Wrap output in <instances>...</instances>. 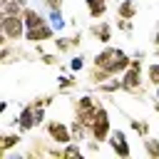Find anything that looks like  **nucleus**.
Masks as SVG:
<instances>
[{"mask_svg":"<svg viewBox=\"0 0 159 159\" xmlns=\"http://www.w3.org/2000/svg\"><path fill=\"white\" fill-rule=\"evenodd\" d=\"M92 65L107 70L112 77H119L129 65H132V55H127L122 47H112V45H104L94 57H92Z\"/></svg>","mask_w":159,"mask_h":159,"instance_id":"obj_1","label":"nucleus"},{"mask_svg":"<svg viewBox=\"0 0 159 159\" xmlns=\"http://www.w3.org/2000/svg\"><path fill=\"white\" fill-rule=\"evenodd\" d=\"M142 67H144V57H132V65L119 75V77H122V92H129V94H144Z\"/></svg>","mask_w":159,"mask_h":159,"instance_id":"obj_2","label":"nucleus"},{"mask_svg":"<svg viewBox=\"0 0 159 159\" xmlns=\"http://www.w3.org/2000/svg\"><path fill=\"white\" fill-rule=\"evenodd\" d=\"M27 25L22 20V15H0V35L7 42H20L25 40Z\"/></svg>","mask_w":159,"mask_h":159,"instance_id":"obj_3","label":"nucleus"},{"mask_svg":"<svg viewBox=\"0 0 159 159\" xmlns=\"http://www.w3.org/2000/svg\"><path fill=\"white\" fill-rule=\"evenodd\" d=\"M45 134H47V139L50 142H55V144H67V142H75L72 139V129H70V124H65L62 119H47L45 122Z\"/></svg>","mask_w":159,"mask_h":159,"instance_id":"obj_4","label":"nucleus"},{"mask_svg":"<svg viewBox=\"0 0 159 159\" xmlns=\"http://www.w3.org/2000/svg\"><path fill=\"white\" fill-rule=\"evenodd\" d=\"M89 134H92V139H97V142H107V139H109V134H112V119H109V109H107L104 104L99 107L97 119H94L92 127H89Z\"/></svg>","mask_w":159,"mask_h":159,"instance_id":"obj_5","label":"nucleus"},{"mask_svg":"<svg viewBox=\"0 0 159 159\" xmlns=\"http://www.w3.org/2000/svg\"><path fill=\"white\" fill-rule=\"evenodd\" d=\"M12 124H15L22 134H25V132H32L35 127H40V124H37V109H35V104L27 102V104L17 112V117L12 119Z\"/></svg>","mask_w":159,"mask_h":159,"instance_id":"obj_6","label":"nucleus"},{"mask_svg":"<svg viewBox=\"0 0 159 159\" xmlns=\"http://www.w3.org/2000/svg\"><path fill=\"white\" fill-rule=\"evenodd\" d=\"M107 144H109V149H112V154H114V157H119V159H129V157H132L129 139H127V134H124L122 129H112V134H109Z\"/></svg>","mask_w":159,"mask_h":159,"instance_id":"obj_7","label":"nucleus"},{"mask_svg":"<svg viewBox=\"0 0 159 159\" xmlns=\"http://www.w3.org/2000/svg\"><path fill=\"white\" fill-rule=\"evenodd\" d=\"M55 27L50 25V20L47 22H42V25H37V27H30L27 32H25V42H30V45H40V42H47V40H55Z\"/></svg>","mask_w":159,"mask_h":159,"instance_id":"obj_8","label":"nucleus"},{"mask_svg":"<svg viewBox=\"0 0 159 159\" xmlns=\"http://www.w3.org/2000/svg\"><path fill=\"white\" fill-rule=\"evenodd\" d=\"M20 142H22V132L20 129L17 132H2L0 134V159H7V154L15 147H20Z\"/></svg>","mask_w":159,"mask_h":159,"instance_id":"obj_9","label":"nucleus"},{"mask_svg":"<svg viewBox=\"0 0 159 159\" xmlns=\"http://www.w3.org/2000/svg\"><path fill=\"white\" fill-rule=\"evenodd\" d=\"M89 35H92L97 42L109 45V42H112V35H114V27H112L109 22H104V20H94V25L89 27Z\"/></svg>","mask_w":159,"mask_h":159,"instance_id":"obj_10","label":"nucleus"},{"mask_svg":"<svg viewBox=\"0 0 159 159\" xmlns=\"http://www.w3.org/2000/svg\"><path fill=\"white\" fill-rule=\"evenodd\" d=\"M139 15V2L137 0H117V17L134 20Z\"/></svg>","mask_w":159,"mask_h":159,"instance_id":"obj_11","label":"nucleus"},{"mask_svg":"<svg viewBox=\"0 0 159 159\" xmlns=\"http://www.w3.org/2000/svg\"><path fill=\"white\" fill-rule=\"evenodd\" d=\"M84 7H87V15L92 20H104L107 7H109V0H84Z\"/></svg>","mask_w":159,"mask_h":159,"instance_id":"obj_12","label":"nucleus"},{"mask_svg":"<svg viewBox=\"0 0 159 159\" xmlns=\"http://www.w3.org/2000/svg\"><path fill=\"white\" fill-rule=\"evenodd\" d=\"M22 20H25L27 30H30V27H37V25H42V22H47L45 15H40V10H35V7H30V5H25V10H22Z\"/></svg>","mask_w":159,"mask_h":159,"instance_id":"obj_13","label":"nucleus"},{"mask_svg":"<svg viewBox=\"0 0 159 159\" xmlns=\"http://www.w3.org/2000/svg\"><path fill=\"white\" fill-rule=\"evenodd\" d=\"M109 77H112V75H109L107 70L97 67V65H92V67H89V72H87V80H89V84H92V87H99V84H102L104 80H109Z\"/></svg>","mask_w":159,"mask_h":159,"instance_id":"obj_14","label":"nucleus"},{"mask_svg":"<svg viewBox=\"0 0 159 159\" xmlns=\"http://www.w3.org/2000/svg\"><path fill=\"white\" fill-rule=\"evenodd\" d=\"M84 157V149L80 142H67L62 147V159H82Z\"/></svg>","mask_w":159,"mask_h":159,"instance_id":"obj_15","label":"nucleus"},{"mask_svg":"<svg viewBox=\"0 0 159 159\" xmlns=\"http://www.w3.org/2000/svg\"><path fill=\"white\" fill-rule=\"evenodd\" d=\"M142 149H144V154H147L149 159H159V139H157V137L147 134L144 142H142Z\"/></svg>","mask_w":159,"mask_h":159,"instance_id":"obj_16","label":"nucleus"},{"mask_svg":"<svg viewBox=\"0 0 159 159\" xmlns=\"http://www.w3.org/2000/svg\"><path fill=\"white\" fill-rule=\"evenodd\" d=\"M97 89H99L102 94H114V92L122 89V77H109V80H104Z\"/></svg>","mask_w":159,"mask_h":159,"instance_id":"obj_17","label":"nucleus"},{"mask_svg":"<svg viewBox=\"0 0 159 159\" xmlns=\"http://www.w3.org/2000/svg\"><path fill=\"white\" fill-rule=\"evenodd\" d=\"M75 87H77L75 75H60V77H57V92H60V94H65V92H70V89H75Z\"/></svg>","mask_w":159,"mask_h":159,"instance_id":"obj_18","label":"nucleus"},{"mask_svg":"<svg viewBox=\"0 0 159 159\" xmlns=\"http://www.w3.org/2000/svg\"><path fill=\"white\" fill-rule=\"evenodd\" d=\"M22 10H25V5L20 0H7L0 5V15H22Z\"/></svg>","mask_w":159,"mask_h":159,"instance_id":"obj_19","label":"nucleus"},{"mask_svg":"<svg viewBox=\"0 0 159 159\" xmlns=\"http://www.w3.org/2000/svg\"><path fill=\"white\" fill-rule=\"evenodd\" d=\"M47 20H50V25H52V27H55L57 32H60V30H62V27L67 25V20H65L62 10H50V12H47Z\"/></svg>","mask_w":159,"mask_h":159,"instance_id":"obj_20","label":"nucleus"},{"mask_svg":"<svg viewBox=\"0 0 159 159\" xmlns=\"http://www.w3.org/2000/svg\"><path fill=\"white\" fill-rule=\"evenodd\" d=\"M129 127H132V132L139 134L142 139L149 134V122H144V119H129Z\"/></svg>","mask_w":159,"mask_h":159,"instance_id":"obj_21","label":"nucleus"},{"mask_svg":"<svg viewBox=\"0 0 159 159\" xmlns=\"http://www.w3.org/2000/svg\"><path fill=\"white\" fill-rule=\"evenodd\" d=\"M147 82L152 87H159V62H152L147 67Z\"/></svg>","mask_w":159,"mask_h":159,"instance_id":"obj_22","label":"nucleus"},{"mask_svg":"<svg viewBox=\"0 0 159 159\" xmlns=\"http://www.w3.org/2000/svg\"><path fill=\"white\" fill-rule=\"evenodd\" d=\"M55 50H57L60 55H65V52H70V50H75V47H72V40H70V37H62V35H60V37H55Z\"/></svg>","mask_w":159,"mask_h":159,"instance_id":"obj_23","label":"nucleus"},{"mask_svg":"<svg viewBox=\"0 0 159 159\" xmlns=\"http://www.w3.org/2000/svg\"><path fill=\"white\" fill-rule=\"evenodd\" d=\"M84 65H87V62H84V57H82V55H75V57L70 60V70H72V72H82V70H84Z\"/></svg>","mask_w":159,"mask_h":159,"instance_id":"obj_24","label":"nucleus"},{"mask_svg":"<svg viewBox=\"0 0 159 159\" xmlns=\"http://www.w3.org/2000/svg\"><path fill=\"white\" fill-rule=\"evenodd\" d=\"M114 27H117V30H122V32H132V20H124V17H117V22H114Z\"/></svg>","mask_w":159,"mask_h":159,"instance_id":"obj_25","label":"nucleus"},{"mask_svg":"<svg viewBox=\"0 0 159 159\" xmlns=\"http://www.w3.org/2000/svg\"><path fill=\"white\" fill-rule=\"evenodd\" d=\"M40 62L47 65V67H52V65H57V55H52V52H42V55H40Z\"/></svg>","mask_w":159,"mask_h":159,"instance_id":"obj_26","label":"nucleus"},{"mask_svg":"<svg viewBox=\"0 0 159 159\" xmlns=\"http://www.w3.org/2000/svg\"><path fill=\"white\" fill-rule=\"evenodd\" d=\"M84 144H87V147H84V152H89V154H97V152H99V147H102V142H97V139H92V137H89Z\"/></svg>","mask_w":159,"mask_h":159,"instance_id":"obj_27","label":"nucleus"},{"mask_svg":"<svg viewBox=\"0 0 159 159\" xmlns=\"http://www.w3.org/2000/svg\"><path fill=\"white\" fill-rule=\"evenodd\" d=\"M62 5H65V0H45L47 10H62Z\"/></svg>","mask_w":159,"mask_h":159,"instance_id":"obj_28","label":"nucleus"},{"mask_svg":"<svg viewBox=\"0 0 159 159\" xmlns=\"http://www.w3.org/2000/svg\"><path fill=\"white\" fill-rule=\"evenodd\" d=\"M70 40H72V47H75V50H77V47H80V45H82V32H80V30H77V32H75V35H72V37H70Z\"/></svg>","mask_w":159,"mask_h":159,"instance_id":"obj_29","label":"nucleus"},{"mask_svg":"<svg viewBox=\"0 0 159 159\" xmlns=\"http://www.w3.org/2000/svg\"><path fill=\"white\" fill-rule=\"evenodd\" d=\"M152 42L159 47V22H157V30H154V37H152Z\"/></svg>","mask_w":159,"mask_h":159,"instance_id":"obj_30","label":"nucleus"},{"mask_svg":"<svg viewBox=\"0 0 159 159\" xmlns=\"http://www.w3.org/2000/svg\"><path fill=\"white\" fill-rule=\"evenodd\" d=\"M154 109H157V114H159V99H157V102H154Z\"/></svg>","mask_w":159,"mask_h":159,"instance_id":"obj_31","label":"nucleus"},{"mask_svg":"<svg viewBox=\"0 0 159 159\" xmlns=\"http://www.w3.org/2000/svg\"><path fill=\"white\" fill-rule=\"evenodd\" d=\"M154 89H157V99H159V87H154Z\"/></svg>","mask_w":159,"mask_h":159,"instance_id":"obj_32","label":"nucleus"},{"mask_svg":"<svg viewBox=\"0 0 159 159\" xmlns=\"http://www.w3.org/2000/svg\"><path fill=\"white\" fill-rule=\"evenodd\" d=\"M20 2H22V5H27V0H20Z\"/></svg>","mask_w":159,"mask_h":159,"instance_id":"obj_33","label":"nucleus"},{"mask_svg":"<svg viewBox=\"0 0 159 159\" xmlns=\"http://www.w3.org/2000/svg\"><path fill=\"white\" fill-rule=\"evenodd\" d=\"M2 2H7V0H0V5H2Z\"/></svg>","mask_w":159,"mask_h":159,"instance_id":"obj_34","label":"nucleus"}]
</instances>
